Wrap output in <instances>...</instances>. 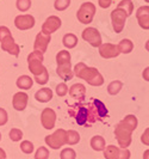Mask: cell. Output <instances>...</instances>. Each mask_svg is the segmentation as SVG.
I'll use <instances>...</instances> for the list:
<instances>
[{
	"instance_id": "18",
	"label": "cell",
	"mask_w": 149,
	"mask_h": 159,
	"mask_svg": "<svg viewBox=\"0 0 149 159\" xmlns=\"http://www.w3.org/2000/svg\"><path fill=\"white\" fill-rule=\"evenodd\" d=\"M69 90V95L71 97H73L74 99H78V101H84L86 98V88L85 85L82 84H74L72 85Z\"/></svg>"
},
{
	"instance_id": "24",
	"label": "cell",
	"mask_w": 149,
	"mask_h": 159,
	"mask_svg": "<svg viewBox=\"0 0 149 159\" xmlns=\"http://www.w3.org/2000/svg\"><path fill=\"white\" fill-rule=\"evenodd\" d=\"M119 49V53H123V54H129L131 53L134 49V43L128 39H124L119 42V44L117 46Z\"/></svg>"
},
{
	"instance_id": "12",
	"label": "cell",
	"mask_w": 149,
	"mask_h": 159,
	"mask_svg": "<svg viewBox=\"0 0 149 159\" xmlns=\"http://www.w3.org/2000/svg\"><path fill=\"white\" fill-rule=\"evenodd\" d=\"M0 42H1V49H2V50L7 52L8 54H11V55H15V56L19 55L20 47L15 42L13 37H12V35L6 36L5 39H2Z\"/></svg>"
},
{
	"instance_id": "10",
	"label": "cell",
	"mask_w": 149,
	"mask_h": 159,
	"mask_svg": "<svg viewBox=\"0 0 149 159\" xmlns=\"http://www.w3.org/2000/svg\"><path fill=\"white\" fill-rule=\"evenodd\" d=\"M61 19L57 16H50L46 19V22L42 25V32L46 35H51L53 32L57 31L61 28Z\"/></svg>"
},
{
	"instance_id": "22",
	"label": "cell",
	"mask_w": 149,
	"mask_h": 159,
	"mask_svg": "<svg viewBox=\"0 0 149 159\" xmlns=\"http://www.w3.org/2000/svg\"><path fill=\"white\" fill-rule=\"evenodd\" d=\"M16 84L20 90H29V89H31L32 85H33V79L30 78L29 75H20V77L17 79Z\"/></svg>"
},
{
	"instance_id": "14",
	"label": "cell",
	"mask_w": 149,
	"mask_h": 159,
	"mask_svg": "<svg viewBox=\"0 0 149 159\" xmlns=\"http://www.w3.org/2000/svg\"><path fill=\"white\" fill-rule=\"evenodd\" d=\"M99 54L104 59H113L117 57L121 53L116 44L112 43H102L99 46Z\"/></svg>"
},
{
	"instance_id": "3",
	"label": "cell",
	"mask_w": 149,
	"mask_h": 159,
	"mask_svg": "<svg viewBox=\"0 0 149 159\" xmlns=\"http://www.w3.org/2000/svg\"><path fill=\"white\" fill-rule=\"evenodd\" d=\"M73 73L80 79L86 80L87 84L92 86H102L104 84V78L100 72L94 67H88L84 62H79L75 65Z\"/></svg>"
},
{
	"instance_id": "16",
	"label": "cell",
	"mask_w": 149,
	"mask_h": 159,
	"mask_svg": "<svg viewBox=\"0 0 149 159\" xmlns=\"http://www.w3.org/2000/svg\"><path fill=\"white\" fill-rule=\"evenodd\" d=\"M136 18L138 20L140 26L148 30L149 29V6H142L136 11Z\"/></svg>"
},
{
	"instance_id": "35",
	"label": "cell",
	"mask_w": 149,
	"mask_h": 159,
	"mask_svg": "<svg viewBox=\"0 0 149 159\" xmlns=\"http://www.w3.org/2000/svg\"><path fill=\"white\" fill-rule=\"evenodd\" d=\"M49 158V150L47 147L41 146L35 153V159H48Z\"/></svg>"
},
{
	"instance_id": "4",
	"label": "cell",
	"mask_w": 149,
	"mask_h": 159,
	"mask_svg": "<svg viewBox=\"0 0 149 159\" xmlns=\"http://www.w3.org/2000/svg\"><path fill=\"white\" fill-rule=\"evenodd\" d=\"M131 134H133V130L129 129L128 127H125L122 122H119L116 128H115V136L117 139L118 145L121 148H126L130 146L131 143Z\"/></svg>"
},
{
	"instance_id": "21",
	"label": "cell",
	"mask_w": 149,
	"mask_h": 159,
	"mask_svg": "<svg viewBox=\"0 0 149 159\" xmlns=\"http://www.w3.org/2000/svg\"><path fill=\"white\" fill-rule=\"evenodd\" d=\"M91 147L97 152L104 151V148L106 147L105 139L100 135H94L93 138L91 139Z\"/></svg>"
},
{
	"instance_id": "2",
	"label": "cell",
	"mask_w": 149,
	"mask_h": 159,
	"mask_svg": "<svg viewBox=\"0 0 149 159\" xmlns=\"http://www.w3.org/2000/svg\"><path fill=\"white\" fill-rule=\"evenodd\" d=\"M43 60H44L43 54L37 50H33L31 54L28 56L29 70L33 74L36 83L39 85L47 84L49 80V73H48L47 68L43 66Z\"/></svg>"
},
{
	"instance_id": "45",
	"label": "cell",
	"mask_w": 149,
	"mask_h": 159,
	"mask_svg": "<svg viewBox=\"0 0 149 159\" xmlns=\"http://www.w3.org/2000/svg\"><path fill=\"white\" fill-rule=\"evenodd\" d=\"M146 1H147V2H148V1H149V0H146Z\"/></svg>"
},
{
	"instance_id": "37",
	"label": "cell",
	"mask_w": 149,
	"mask_h": 159,
	"mask_svg": "<svg viewBox=\"0 0 149 159\" xmlns=\"http://www.w3.org/2000/svg\"><path fill=\"white\" fill-rule=\"evenodd\" d=\"M56 93L59 97H63L68 93V86L64 84V83H61L56 86Z\"/></svg>"
},
{
	"instance_id": "8",
	"label": "cell",
	"mask_w": 149,
	"mask_h": 159,
	"mask_svg": "<svg viewBox=\"0 0 149 159\" xmlns=\"http://www.w3.org/2000/svg\"><path fill=\"white\" fill-rule=\"evenodd\" d=\"M126 18H128V16H126L125 11H123L122 8L117 7L111 12V20H112V26H113L115 32L121 34L123 31Z\"/></svg>"
},
{
	"instance_id": "41",
	"label": "cell",
	"mask_w": 149,
	"mask_h": 159,
	"mask_svg": "<svg viewBox=\"0 0 149 159\" xmlns=\"http://www.w3.org/2000/svg\"><path fill=\"white\" fill-rule=\"evenodd\" d=\"M148 132H149V130L147 129V130H146V133H144V134L142 135V143H146L147 146L149 145V141H148Z\"/></svg>"
},
{
	"instance_id": "42",
	"label": "cell",
	"mask_w": 149,
	"mask_h": 159,
	"mask_svg": "<svg viewBox=\"0 0 149 159\" xmlns=\"http://www.w3.org/2000/svg\"><path fill=\"white\" fill-rule=\"evenodd\" d=\"M0 159H6V153L2 148H0Z\"/></svg>"
},
{
	"instance_id": "38",
	"label": "cell",
	"mask_w": 149,
	"mask_h": 159,
	"mask_svg": "<svg viewBox=\"0 0 149 159\" xmlns=\"http://www.w3.org/2000/svg\"><path fill=\"white\" fill-rule=\"evenodd\" d=\"M8 121V115H7V111L5 110V109H2V108H0V126H4V125H6Z\"/></svg>"
},
{
	"instance_id": "31",
	"label": "cell",
	"mask_w": 149,
	"mask_h": 159,
	"mask_svg": "<svg viewBox=\"0 0 149 159\" xmlns=\"http://www.w3.org/2000/svg\"><path fill=\"white\" fill-rule=\"evenodd\" d=\"M16 6L20 12H26L31 7V0H17Z\"/></svg>"
},
{
	"instance_id": "39",
	"label": "cell",
	"mask_w": 149,
	"mask_h": 159,
	"mask_svg": "<svg viewBox=\"0 0 149 159\" xmlns=\"http://www.w3.org/2000/svg\"><path fill=\"white\" fill-rule=\"evenodd\" d=\"M11 35V31L10 29L6 28V26H0V41L2 39H5L6 36H10Z\"/></svg>"
},
{
	"instance_id": "27",
	"label": "cell",
	"mask_w": 149,
	"mask_h": 159,
	"mask_svg": "<svg viewBox=\"0 0 149 159\" xmlns=\"http://www.w3.org/2000/svg\"><path fill=\"white\" fill-rule=\"evenodd\" d=\"M80 141V135L75 130H68L66 132V143L68 145H77Z\"/></svg>"
},
{
	"instance_id": "34",
	"label": "cell",
	"mask_w": 149,
	"mask_h": 159,
	"mask_svg": "<svg viewBox=\"0 0 149 159\" xmlns=\"http://www.w3.org/2000/svg\"><path fill=\"white\" fill-rule=\"evenodd\" d=\"M20 150L25 154H30L33 152V143L29 140H24L23 143H20Z\"/></svg>"
},
{
	"instance_id": "11",
	"label": "cell",
	"mask_w": 149,
	"mask_h": 159,
	"mask_svg": "<svg viewBox=\"0 0 149 159\" xmlns=\"http://www.w3.org/2000/svg\"><path fill=\"white\" fill-rule=\"evenodd\" d=\"M41 122L44 129H53L55 127L56 112L50 108H46L41 114Z\"/></svg>"
},
{
	"instance_id": "19",
	"label": "cell",
	"mask_w": 149,
	"mask_h": 159,
	"mask_svg": "<svg viewBox=\"0 0 149 159\" xmlns=\"http://www.w3.org/2000/svg\"><path fill=\"white\" fill-rule=\"evenodd\" d=\"M56 72H57L59 77L62 78L63 80H71L73 78V75H74V73L72 71L71 62H67V64H63V65H57Z\"/></svg>"
},
{
	"instance_id": "5",
	"label": "cell",
	"mask_w": 149,
	"mask_h": 159,
	"mask_svg": "<svg viewBox=\"0 0 149 159\" xmlns=\"http://www.w3.org/2000/svg\"><path fill=\"white\" fill-rule=\"evenodd\" d=\"M95 5L93 2H84L81 4L80 8L78 10L77 12V17H78V20L81 24H90L92 23L93 20V17L95 15Z\"/></svg>"
},
{
	"instance_id": "43",
	"label": "cell",
	"mask_w": 149,
	"mask_h": 159,
	"mask_svg": "<svg viewBox=\"0 0 149 159\" xmlns=\"http://www.w3.org/2000/svg\"><path fill=\"white\" fill-rule=\"evenodd\" d=\"M146 75V80H148V68H146V71L143 72V77Z\"/></svg>"
},
{
	"instance_id": "40",
	"label": "cell",
	"mask_w": 149,
	"mask_h": 159,
	"mask_svg": "<svg viewBox=\"0 0 149 159\" xmlns=\"http://www.w3.org/2000/svg\"><path fill=\"white\" fill-rule=\"evenodd\" d=\"M98 4L102 8H107L111 6L112 0H98Z\"/></svg>"
},
{
	"instance_id": "44",
	"label": "cell",
	"mask_w": 149,
	"mask_h": 159,
	"mask_svg": "<svg viewBox=\"0 0 149 159\" xmlns=\"http://www.w3.org/2000/svg\"><path fill=\"white\" fill-rule=\"evenodd\" d=\"M0 140H1V133H0Z\"/></svg>"
},
{
	"instance_id": "13",
	"label": "cell",
	"mask_w": 149,
	"mask_h": 159,
	"mask_svg": "<svg viewBox=\"0 0 149 159\" xmlns=\"http://www.w3.org/2000/svg\"><path fill=\"white\" fill-rule=\"evenodd\" d=\"M15 25L18 30H29L35 26V18L31 15H20L15 19Z\"/></svg>"
},
{
	"instance_id": "36",
	"label": "cell",
	"mask_w": 149,
	"mask_h": 159,
	"mask_svg": "<svg viewBox=\"0 0 149 159\" xmlns=\"http://www.w3.org/2000/svg\"><path fill=\"white\" fill-rule=\"evenodd\" d=\"M69 5H71V0H55L54 7L57 11H64L66 8H68Z\"/></svg>"
},
{
	"instance_id": "32",
	"label": "cell",
	"mask_w": 149,
	"mask_h": 159,
	"mask_svg": "<svg viewBox=\"0 0 149 159\" xmlns=\"http://www.w3.org/2000/svg\"><path fill=\"white\" fill-rule=\"evenodd\" d=\"M10 139L12 140V141H20V139L23 138V132L20 130V129H18V128H13V129H11L10 130Z\"/></svg>"
},
{
	"instance_id": "15",
	"label": "cell",
	"mask_w": 149,
	"mask_h": 159,
	"mask_svg": "<svg viewBox=\"0 0 149 159\" xmlns=\"http://www.w3.org/2000/svg\"><path fill=\"white\" fill-rule=\"evenodd\" d=\"M50 41H51L50 35H46V34H43L41 31L36 36V40H35V43H33V49L37 50V52H41L42 54H44L47 52V48L49 46V43H50Z\"/></svg>"
},
{
	"instance_id": "23",
	"label": "cell",
	"mask_w": 149,
	"mask_h": 159,
	"mask_svg": "<svg viewBox=\"0 0 149 159\" xmlns=\"http://www.w3.org/2000/svg\"><path fill=\"white\" fill-rule=\"evenodd\" d=\"M62 42H63V46L66 48H68V49H72V48H74L77 44H78V37L74 35V34H66L64 36H63L62 39Z\"/></svg>"
},
{
	"instance_id": "20",
	"label": "cell",
	"mask_w": 149,
	"mask_h": 159,
	"mask_svg": "<svg viewBox=\"0 0 149 159\" xmlns=\"http://www.w3.org/2000/svg\"><path fill=\"white\" fill-rule=\"evenodd\" d=\"M35 99L41 103H47L53 99V91L49 88H43L35 93Z\"/></svg>"
},
{
	"instance_id": "30",
	"label": "cell",
	"mask_w": 149,
	"mask_h": 159,
	"mask_svg": "<svg viewBox=\"0 0 149 159\" xmlns=\"http://www.w3.org/2000/svg\"><path fill=\"white\" fill-rule=\"evenodd\" d=\"M93 102H94V104H95V107H97V110L99 112L102 120L104 119L105 116H107V108H106V105L103 103L100 99H97V98H93Z\"/></svg>"
},
{
	"instance_id": "28",
	"label": "cell",
	"mask_w": 149,
	"mask_h": 159,
	"mask_svg": "<svg viewBox=\"0 0 149 159\" xmlns=\"http://www.w3.org/2000/svg\"><path fill=\"white\" fill-rule=\"evenodd\" d=\"M118 8H122L123 11H125L126 16H131L134 12V4L133 1H130V0H122L119 4L117 5Z\"/></svg>"
},
{
	"instance_id": "29",
	"label": "cell",
	"mask_w": 149,
	"mask_h": 159,
	"mask_svg": "<svg viewBox=\"0 0 149 159\" xmlns=\"http://www.w3.org/2000/svg\"><path fill=\"white\" fill-rule=\"evenodd\" d=\"M56 62L57 65H63L71 62V53L68 50H61L56 55Z\"/></svg>"
},
{
	"instance_id": "9",
	"label": "cell",
	"mask_w": 149,
	"mask_h": 159,
	"mask_svg": "<svg viewBox=\"0 0 149 159\" xmlns=\"http://www.w3.org/2000/svg\"><path fill=\"white\" fill-rule=\"evenodd\" d=\"M82 39L88 42L92 47H99L102 44V35L95 28H86L82 31Z\"/></svg>"
},
{
	"instance_id": "7",
	"label": "cell",
	"mask_w": 149,
	"mask_h": 159,
	"mask_svg": "<svg viewBox=\"0 0 149 159\" xmlns=\"http://www.w3.org/2000/svg\"><path fill=\"white\" fill-rule=\"evenodd\" d=\"M131 153L128 148L116 147L115 145H109L104 148V157L106 159H130Z\"/></svg>"
},
{
	"instance_id": "33",
	"label": "cell",
	"mask_w": 149,
	"mask_h": 159,
	"mask_svg": "<svg viewBox=\"0 0 149 159\" xmlns=\"http://www.w3.org/2000/svg\"><path fill=\"white\" fill-rule=\"evenodd\" d=\"M60 158L61 159H75L77 158V153L73 148H64L61 151V154H60Z\"/></svg>"
},
{
	"instance_id": "46",
	"label": "cell",
	"mask_w": 149,
	"mask_h": 159,
	"mask_svg": "<svg viewBox=\"0 0 149 159\" xmlns=\"http://www.w3.org/2000/svg\"><path fill=\"white\" fill-rule=\"evenodd\" d=\"M130 1H131V0H130Z\"/></svg>"
},
{
	"instance_id": "17",
	"label": "cell",
	"mask_w": 149,
	"mask_h": 159,
	"mask_svg": "<svg viewBox=\"0 0 149 159\" xmlns=\"http://www.w3.org/2000/svg\"><path fill=\"white\" fill-rule=\"evenodd\" d=\"M28 99H29V96L25 92H17L16 95L13 96V99H12V104H13V108L18 110V111H23L24 109L26 108L28 105Z\"/></svg>"
},
{
	"instance_id": "1",
	"label": "cell",
	"mask_w": 149,
	"mask_h": 159,
	"mask_svg": "<svg viewBox=\"0 0 149 159\" xmlns=\"http://www.w3.org/2000/svg\"><path fill=\"white\" fill-rule=\"evenodd\" d=\"M68 114L69 116L75 119L77 123L80 126H91L95 121H102L93 101L87 104H75L73 107H69Z\"/></svg>"
},
{
	"instance_id": "26",
	"label": "cell",
	"mask_w": 149,
	"mask_h": 159,
	"mask_svg": "<svg viewBox=\"0 0 149 159\" xmlns=\"http://www.w3.org/2000/svg\"><path fill=\"white\" fill-rule=\"evenodd\" d=\"M125 127H128L129 129H131V130H135L136 127H137V117L135 116V115H126L124 119L121 121Z\"/></svg>"
},
{
	"instance_id": "6",
	"label": "cell",
	"mask_w": 149,
	"mask_h": 159,
	"mask_svg": "<svg viewBox=\"0 0 149 159\" xmlns=\"http://www.w3.org/2000/svg\"><path fill=\"white\" fill-rule=\"evenodd\" d=\"M66 132L62 128L57 129L55 133H53L51 135L46 136V143L50 148L53 150H59L60 147H62L63 145H66Z\"/></svg>"
},
{
	"instance_id": "25",
	"label": "cell",
	"mask_w": 149,
	"mask_h": 159,
	"mask_svg": "<svg viewBox=\"0 0 149 159\" xmlns=\"http://www.w3.org/2000/svg\"><path fill=\"white\" fill-rule=\"evenodd\" d=\"M122 88H123V83L121 80H113V81H111L110 84H109V86H107V92L111 96H116L117 93H119V91L122 90Z\"/></svg>"
}]
</instances>
